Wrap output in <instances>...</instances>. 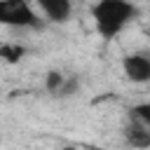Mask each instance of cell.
<instances>
[{
  "instance_id": "obj_1",
  "label": "cell",
  "mask_w": 150,
  "mask_h": 150,
  "mask_svg": "<svg viewBox=\"0 0 150 150\" xmlns=\"http://www.w3.org/2000/svg\"><path fill=\"white\" fill-rule=\"evenodd\" d=\"M91 16H94L98 35L115 38L131 19L138 16V9L127 0H101L91 5Z\"/></svg>"
},
{
  "instance_id": "obj_2",
  "label": "cell",
  "mask_w": 150,
  "mask_h": 150,
  "mask_svg": "<svg viewBox=\"0 0 150 150\" xmlns=\"http://www.w3.org/2000/svg\"><path fill=\"white\" fill-rule=\"evenodd\" d=\"M0 23L14 28H42L40 16L26 0H2L0 2Z\"/></svg>"
},
{
  "instance_id": "obj_3",
  "label": "cell",
  "mask_w": 150,
  "mask_h": 150,
  "mask_svg": "<svg viewBox=\"0 0 150 150\" xmlns=\"http://www.w3.org/2000/svg\"><path fill=\"white\" fill-rule=\"evenodd\" d=\"M122 70L136 84L150 82V56L148 54H129L122 59Z\"/></svg>"
},
{
  "instance_id": "obj_4",
  "label": "cell",
  "mask_w": 150,
  "mask_h": 150,
  "mask_svg": "<svg viewBox=\"0 0 150 150\" xmlns=\"http://www.w3.org/2000/svg\"><path fill=\"white\" fill-rule=\"evenodd\" d=\"M124 138L134 148H150V131H148V127L141 120L131 117V115H129V122L124 127Z\"/></svg>"
},
{
  "instance_id": "obj_5",
  "label": "cell",
  "mask_w": 150,
  "mask_h": 150,
  "mask_svg": "<svg viewBox=\"0 0 150 150\" xmlns=\"http://www.w3.org/2000/svg\"><path fill=\"white\" fill-rule=\"evenodd\" d=\"M38 7L45 12V16L49 21H66L73 12V5L68 0H38Z\"/></svg>"
},
{
  "instance_id": "obj_6",
  "label": "cell",
  "mask_w": 150,
  "mask_h": 150,
  "mask_svg": "<svg viewBox=\"0 0 150 150\" xmlns=\"http://www.w3.org/2000/svg\"><path fill=\"white\" fill-rule=\"evenodd\" d=\"M23 56H26V47L23 45H19V42H5V45H0V59L2 61L19 63Z\"/></svg>"
},
{
  "instance_id": "obj_7",
  "label": "cell",
  "mask_w": 150,
  "mask_h": 150,
  "mask_svg": "<svg viewBox=\"0 0 150 150\" xmlns=\"http://www.w3.org/2000/svg\"><path fill=\"white\" fill-rule=\"evenodd\" d=\"M63 82H66V75L63 73H59V70H49L47 73V80H45V87H47V91L49 94H59V89L63 87Z\"/></svg>"
},
{
  "instance_id": "obj_8",
  "label": "cell",
  "mask_w": 150,
  "mask_h": 150,
  "mask_svg": "<svg viewBox=\"0 0 150 150\" xmlns=\"http://www.w3.org/2000/svg\"><path fill=\"white\" fill-rule=\"evenodd\" d=\"M129 115L136 117V120H141V122L148 127V131H150V103H138V105H134V108L129 110Z\"/></svg>"
},
{
  "instance_id": "obj_9",
  "label": "cell",
  "mask_w": 150,
  "mask_h": 150,
  "mask_svg": "<svg viewBox=\"0 0 150 150\" xmlns=\"http://www.w3.org/2000/svg\"><path fill=\"white\" fill-rule=\"evenodd\" d=\"M77 87H80V84H77L75 77H66V82H63V87L59 89L56 96H59V98H68V96H73V94L77 91Z\"/></svg>"
},
{
  "instance_id": "obj_10",
  "label": "cell",
  "mask_w": 150,
  "mask_h": 150,
  "mask_svg": "<svg viewBox=\"0 0 150 150\" xmlns=\"http://www.w3.org/2000/svg\"><path fill=\"white\" fill-rule=\"evenodd\" d=\"M66 150H73V148H66Z\"/></svg>"
}]
</instances>
